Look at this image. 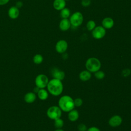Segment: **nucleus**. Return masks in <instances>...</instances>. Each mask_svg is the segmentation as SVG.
Here are the masks:
<instances>
[{
    "label": "nucleus",
    "mask_w": 131,
    "mask_h": 131,
    "mask_svg": "<svg viewBox=\"0 0 131 131\" xmlns=\"http://www.w3.org/2000/svg\"><path fill=\"white\" fill-rule=\"evenodd\" d=\"M48 92L52 95L58 96L60 95L63 90V86L61 80L53 78L50 81L47 85Z\"/></svg>",
    "instance_id": "nucleus-1"
},
{
    "label": "nucleus",
    "mask_w": 131,
    "mask_h": 131,
    "mask_svg": "<svg viewBox=\"0 0 131 131\" xmlns=\"http://www.w3.org/2000/svg\"><path fill=\"white\" fill-rule=\"evenodd\" d=\"M58 106L61 111L65 112H69L73 110L75 107L74 100L70 96H62L59 99Z\"/></svg>",
    "instance_id": "nucleus-2"
},
{
    "label": "nucleus",
    "mask_w": 131,
    "mask_h": 131,
    "mask_svg": "<svg viewBox=\"0 0 131 131\" xmlns=\"http://www.w3.org/2000/svg\"><path fill=\"white\" fill-rule=\"evenodd\" d=\"M101 66V62L96 57H90L85 62L86 69L91 73H95L100 70Z\"/></svg>",
    "instance_id": "nucleus-3"
},
{
    "label": "nucleus",
    "mask_w": 131,
    "mask_h": 131,
    "mask_svg": "<svg viewBox=\"0 0 131 131\" xmlns=\"http://www.w3.org/2000/svg\"><path fill=\"white\" fill-rule=\"evenodd\" d=\"M69 20L72 26L74 27H78L83 23V15L79 11L75 12L70 16Z\"/></svg>",
    "instance_id": "nucleus-4"
},
{
    "label": "nucleus",
    "mask_w": 131,
    "mask_h": 131,
    "mask_svg": "<svg viewBox=\"0 0 131 131\" xmlns=\"http://www.w3.org/2000/svg\"><path fill=\"white\" fill-rule=\"evenodd\" d=\"M47 115L50 119L55 120L60 118L62 115V111L59 106H52L48 109Z\"/></svg>",
    "instance_id": "nucleus-5"
},
{
    "label": "nucleus",
    "mask_w": 131,
    "mask_h": 131,
    "mask_svg": "<svg viewBox=\"0 0 131 131\" xmlns=\"http://www.w3.org/2000/svg\"><path fill=\"white\" fill-rule=\"evenodd\" d=\"M49 82L48 77L45 74H39L37 75L35 80L36 86L39 89H44L46 88Z\"/></svg>",
    "instance_id": "nucleus-6"
},
{
    "label": "nucleus",
    "mask_w": 131,
    "mask_h": 131,
    "mask_svg": "<svg viewBox=\"0 0 131 131\" xmlns=\"http://www.w3.org/2000/svg\"><path fill=\"white\" fill-rule=\"evenodd\" d=\"M92 31V35L96 39H100L103 38L106 34L105 29L100 26L96 27Z\"/></svg>",
    "instance_id": "nucleus-7"
},
{
    "label": "nucleus",
    "mask_w": 131,
    "mask_h": 131,
    "mask_svg": "<svg viewBox=\"0 0 131 131\" xmlns=\"http://www.w3.org/2000/svg\"><path fill=\"white\" fill-rule=\"evenodd\" d=\"M68 42L63 39L58 40L55 45V50L58 53H63L68 49Z\"/></svg>",
    "instance_id": "nucleus-8"
},
{
    "label": "nucleus",
    "mask_w": 131,
    "mask_h": 131,
    "mask_svg": "<svg viewBox=\"0 0 131 131\" xmlns=\"http://www.w3.org/2000/svg\"><path fill=\"white\" fill-rule=\"evenodd\" d=\"M122 119L119 115H114L112 116L108 121L109 125L112 127H117L121 125Z\"/></svg>",
    "instance_id": "nucleus-9"
},
{
    "label": "nucleus",
    "mask_w": 131,
    "mask_h": 131,
    "mask_svg": "<svg viewBox=\"0 0 131 131\" xmlns=\"http://www.w3.org/2000/svg\"><path fill=\"white\" fill-rule=\"evenodd\" d=\"M19 13V9L17 8L15 6L10 7L8 11V15L9 17L12 19H15L18 18Z\"/></svg>",
    "instance_id": "nucleus-10"
},
{
    "label": "nucleus",
    "mask_w": 131,
    "mask_h": 131,
    "mask_svg": "<svg viewBox=\"0 0 131 131\" xmlns=\"http://www.w3.org/2000/svg\"><path fill=\"white\" fill-rule=\"evenodd\" d=\"M51 75L53 78L57 79L60 80H62L65 77V73L63 71L58 69V68H54L51 71Z\"/></svg>",
    "instance_id": "nucleus-11"
},
{
    "label": "nucleus",
    "mask_w": 131,
    "mask_h": 131,
    "mask_svg": "<svg viewBox=\"0 0 131 131\" xmlns=\"http://www.w3.org/2000/svg\"><path fill=\"white\" fill-rule=\"evenodd\" d=\"M71 26V23L68 18L62 19L59 24V29L62 31H66L68 30Z\"/></svg>",
    "instance_id": "nucleus-12"
},
{
    "label": "nucleus",
    "mask_w": 131,
    "mask_h": 131,
    "mask_svg": "<svg viewBox=\"0 0 131 131\" xmlns=\"http://www.w3.org/2000/svg\"><path fill=\"white\" fill-rule=\"evenodd\" d=\"M102 26L105 29H110L114 25V21L111 17H105L102 21Z\"/></svg>",
    "instance_id": "nucleus-13"
},
{
    "label": "nucleus",
    "mask_w": 131,
    "mask_h": 131,
    "mask_svg": "<svg viewBox=\"0 0 131 131\" xmlns=\"http://www.w3.org/2000/svg\"><path fill=\"white\" fill-rule=\"evenodd\" d=\"M66 1L65 0H54L53 3V8L57 10L60 11L66 7Z\"/></svg>",
    "instance_id": "nucleus-14"
},
{
    "label": "nucleus",
    "mask_w": 131,
    "mask_h": 131,
    "mask_svg": "<svg viewBox=\"0 0 131 131\" xmlns=\"http://www.w3.org/2000/svg\"><path fill=\"white\" fill-rule=\"evenodd\" d=\"M79 77L81 81H88L90 79L91 77V72L88 71L87 70L82 71L80 73Z\"/></svg>",
    "instance_id": "nucleus-15"
},
{
    "label": "nucleus",
    "mask_w": 131,
    "mask_h": 131,
    "mask_svg": "<svg viewBox=\"0 0 131 131\" xmlns=\"http://www.w3.org/2000/svg\"><path fill=\"white\" fill-rule=\"evenodd\" d=\"M79 118V113L76 110H72L69 112L68 118L72 122L76 121Z\"/></svg>",
    "instance_id": "nucleus-16"
},
{
    "label": "nucleus",
    "mask_w": 131,
    "mask_h": 131,
    "mask_svg": "<svg viewBox=\"0 0 131 131\" xmlns=\"http://www.w3.org/2000/svg\"><path fill=\"white\" fill-rule=\"evenodd\" d=\"M36 98V95L34 93L29 92L25 95L24 99L27 103H31L35 101Z\"/></svg>",
    "instance_id": "nucleus-17"
},
{
    "label": "nucleus",
    "mask_w": 131,
    "mask_h": 131,
    "mask_svg": "<svg viewBox=\"0 0 131 131\" xmlns=\"http://www.w3.org/2000/svg\"><path fill=\"white\" fill-rule=\"evenodd\" d=\"M38 98L42 100H46L49 96L48 92L44 89H40L37 93Z\"/></svg>",
    "instance_id": "nucleus-18"
},
{
    "label": "nucleus",
    "mask_w": 131,
    "mask_h": 131,
    "mask_svg": "<svg viewBox=\"0 0 131 131\" xmlns=\"http://www.w3.org/2000/svg\"><path fill=\"white\" fill-rule=\"evenodd\" d=\"M70 10L68 8H64L61 10H60V15L62 19L68 18L70 16Z\"/></svg>",
    "instance_id": "nucleus-19"
},
{
    "label": "nucleus",
    "mask_w": 131,
    "mask_h": 131,
    "mask_svg": "<svg viewBox=\"0 0 131 131\" xmlns=\"http://www.w3.org/2000/svg\"><path fill=\"white\" fill-rule=\"evenodd\" d=\"M43 59V58L42 56L39 54H37L35 55L33 58V62L35 64H40L42 62Z\"/></svg>",
    "instance_id": "nucleus-20"
},
{
    "label": "nucleus",
    "mask_w": 131,
    "mask_h": 131,
    "mask_svg": "<svg viewBox=\"0 0 131 131\" xmlns=\"http://www.w3.org/2000/svg\"><path fill=\"white\" fill-rule=\"evenodd\" d=\"M96 27V23L93 20H90L89 21H88L86 25L87 30L90 31H92Z\"/></svg>",
    "instance_id": "nucleus-21"
},
{
    "label": "nucleus",
    "mask_w": 131,
    "mask_h": 131,
    "mask_svg": "<svg viewBox=\"0 0 131 131\" xmlns=\"http://www.w3.org/2000/svg\"><path fill=\"white\" fill-rule=\"evenodd\" d=\"M64 122L60 118L54 120V125L57 128H61L63 126Z\"/></svg>",
    "instance_id": "nucleus-22"
},
{
    "label": "nucleus",
    "mask_w": 131,
    "mask_h": 131,
    "mask_svg": "<svg viewBox=\"0 0 131 131\" xmlns=\"http://www.w3.org/2000/svg\"><path fill=\"white\" fill-rule=\"evenodd\" d=\"M95 73V77L98 79H102L105 77V74L102 71H98Z\"/></svg>",
    "instance_id": "nucleus-23"
},
{
    "label": "nucleus",
    "mask_w": 131,
    "mask_h": 131,
    "mask_svg": "<svg viewBox=\"0 0 131 131\" xmlns=\"http://www.w3.org/2000/svg\"><path fill=\"white\" fill-rule=\"evenodd\" d=\"M74 103L75 106L79 107L82 105V104L83 103V101L81 98H77L74 100Z\"/></svg>",
    "instance_id": "nucleus-24"
},
{
    "label": "nucleus",
    "mask_w": 131,
    "mask_h": 131,
    "mask_svg": "<svg viewBox=\"0 0 131 131\" xmlns=\"http://www.w3.org/2000/svg\"><path fill=\"white\" fill-rule=\"evenodd\" d=\"M77 128L79 131H86L88 129L86 126L83 123L79 124L77 126Z\"/></svg>",
    "instance_id": "nucleus-25"
},
{
    "label": "nucleus",
    "mask_w": 131,
    "mask_h": 131,
    "mask_svg": "<svg viewBox=\"0 0 131 131\" xmlns=\"http://www.w3.org/2000/svg\"><path fill=\"white\" fill-rule=\"evenodd\" d=\"M91 0H82L81 2V4L83 7H87L91 5Z\"/></svg>",
    "instance_id": "nucleus-26"
},
{
    "label": "nucleus",
    "mask_w": 131,
    "mask_h": 131,
    "mask_svg": "<svg viewBox=\"0 0 131 131\" xmlns=\"http://www.w3.org/2000/svg\"><path fill=\"white\" fill-rule=\"evenodd\" d=\"M86 131H100V130L97 127L92 126L89 128Z\"/></svg>",
    "instance_id": "nucleus-27"
},
{
    "label": "nucleus",
    "mask_w": 131,
    "mask_h": 131,
    "mask_svg": "<svg viewBox=\"0 0 131 131\" xmlns=\"http://www.w3.org/2000/svg\"><path fill=\"white\" fill-rule=\"evenodd\" d=\"M23 2H21V1H18V2H17L16 3V4H15V6H16L17 8H18V9L21 8L22 6H23Z\"/></svg>",
    "instance_id": "nucleus-28"
},
{
    "label": "nucleus",
    "mask_w": 131,
    "mask_h": 131,
    "mask_svg": "<svg viewBox=\"0 0 131 131\" xmlns=\"http://www.w3.org/2000/svg\"><path fill=\"white\" fill-rule=\"evenodd\" d=\"M10 0H0V6H4L7 4Z\"/></svg>",
    "instance_id": "nucleus-29"
},
{
    "label": "nucleus",
    "mask_w": 131,
    "mask_h": 131,
    "mask_svg": "<svg viewBox=\"0 0 131 131\" xmlns=\"http://www.w3.org/2000/svg\"><path fill=\"white\" fill-rule=\"evenodd\" d=\"M39 89H39V88H38L37 86H36V87L34 89V92L35 93H37L39 91Z\"/></svg>",
    "instance_id": "nucleus-30"
},
{
    "label": "nucleus",
    "mask_w": 131,
    "mask_h": 131,
    "mask_svg": "<svg viewBox=\"0 0 131 131\" xmlns=\"http://www.w3.org/2000/svg\"><path fill=\"white\" fill-rule=\"evenodd\" d=\"M55 131H64L63 129H61V128H57V129H56Z\"/></svg>",
    "instance_id": "nucleus-31"
},
{
    "label": "nucleus",
    "mask_w": 131,
    "mask_h": 131,
    "mask_svg": "<svg viewBox=\"0 0 131 131\" xmlns=\"http://www.w3.org/2000/svg\"><path fill=\"white\" fill-rule=\"evenodd\" d=\"M66 1H70V0H65Z\"/></svg>",
    "instance_id": "nucleus-32"
}]
</instances>
